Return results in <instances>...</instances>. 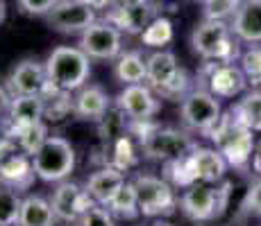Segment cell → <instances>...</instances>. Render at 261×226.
Listing matches in <instances>:
<instances>
[{
	"label": "cell",
	"instance_id": "7402d4cb",
	"mask_svg": "<svg viewBox=\"0 0 261 226\" xmlns=\"http://www.w3.org/2000/svg\"><path fill=\"white\" fill-rule=\"evenodd\" d=\"M129 129V118L125 115V111L118 107H109V111L102 115V120L98 122V134H100V143L105 149H112L116 145V140H120L123 136H127Z\"/></svg>",
	"mask_w": 261,
	"mask_h": 226
},
{
	"label": "cell",
	"instance_id": "f1b7e54d",
	"mask_svg": "<svg viewBox=\"0 0 261 226\" xmlns=\"http://www.w3.org/2000/svg\"><path fill=\"white\" fill-rule=\"evenodd\" d=\"M9 138H12L14 143H16L18 147L28 154V156H34V154L39 152V147L46 143L48 129H46V124L43 122H39V124H34V127H28V129H23V132L9 136Z\"/></svg>",
	"mask_w": 261,
	"mask_h": 226
},
{
	"label": "cell",
	"instance_id": "ee69618b",
	"mask_svg": "<svg viewBox=\"0 0 261 226\" xmlns=\"http://www.w3.org/2000/svg\"><path fill=\"white\" fill-rule=\"evenodd\" d=\"M0 18H3V12H0Z\"/></svg>",
	"mask_w": 261,
	"mask_h": 226
},
{
	"label": "cell",
	"instance_id": "60d3db41",
	"mask_svg": "<svg viewBox=\"0 0 261 226\" xmlns=\"http://www.w3.org/2000/svg\"><path fill=\"white\" fill-rule=\"evenodd\" d=\"M80 3L89 5V7H93V9H105V7H109V5H114V0H80Z\"/></svg>",
	"mask_w": 261,
	"mask_h": 226
},
{
	"label": "cell",
	"instance_id": "5bb4252c",
	"mask_svg": "<svg viewBox=\"0 0 261 226\" xmlns=\"http://www.w3.org/2000/svg\"><path fill=\"white\" fill-rule=\"evenodd\" d=\"M50 204H53V210H55V215H57V219H62V222H75V219L82 217L95 202L91 199V195L87 192V188H80L77 183L64 181V183L57 185Z\"/></svg>",
	"mask_w": 261,
	"mask_h": 226
},
{
	"label": "cell",
	"instance_id": "4dcf8cb0",
	"mask_svg": "<svg viewBox=\"0 0 261 226\" xmlns=\"http://www.w3.org/2000/svg\"><path fill=\"white\" fill-rule=\"evenodd\" d=\"M141 39L145 45H152V48H162L173 39V25L168 18H154L148 23V27L141 32Z\"/></svg>",
	"mask_w": 261,
	"mask_h": 226
},
{
	"label": "cell",
	"instance_id": "f546056e",
	"mask_svg": "<svg viewBox=\"0 0 261 226\" xmlns=\"http://www.w3.org/2000/svg\"><path fill=\"white\" fill-rule=\"evenodd\" d=\"M18 213H21V199L16 195V188L0 183V224L14 226L18 222Z\"/></svg>",
	"mask_w": 261,
	"mask_h": 226
},
{
	"label": "cell",
	"instance_id": "ba28073f",
	"mask_svg": "<svg viewBox=\"0 0 261 226\" xmlns=\"http://www.w3.org/2000/svg\"><path fill=\"white\" fill-rule=\"evenodd\" d=\"M220 104L214 93L207 88L191 90L187 98L182 100V124L191 132L209 134L214 124L220 120Z\"/></svg>",
	"mask_w": 261,
	"mask_h": 226
},
{
	"label": "cell",
	"instance_id": "7c38bea8",
	"mask_svg": "<svg viewBox=\"0 0 261 226\" xmlns=\"http://www.w3.org/2000/svg\"><path fill=\"white\" fill-rule=\"evenodd\" d=\"M202 75L207 82V90L214 93L216 98H237L248 86L245 73L241 70V66H234V63L207 61Z\"/></svg>",
	"mask_w": 261,
	"mask_h": 226
},
{
	"label": "cell",
	"instance_id": "30bf717a",
	"mask_svg": "<svg viewBox=\"0 0 261 226\" xmlns=\"http://www.w3.org/2000/svg\"><path fill=\"white\" fill-rule=\"evenodd\" d=\"M80 48L91 59H116L120 57V48H123L120 29L109 21H95L91 27L82 32Z\"/></svg>",
	"mask_w": 261,
	"mask_h": 226
},
{
	"label": "cell",
	"instance_id": "7bdbcfd3",
	"mask_svg": "<svg viewBox=\"0 0 261 226\" xmlns=\"http://www.w3.org/2000/svg\"><path fill=\"white\" fill-rule=\"evenodd\" d=\"M152 226H173V224H168V222H164V219H159V222H154Z\"/></svg>",
	"mask_w": 261,
	"mask_h": 226
},
{
	"label": "cell",
	"instance_id": "83f0119b",
	"mask_svg": "<svg viewBox=\"0 0 261 226\" xmlns=\"http://www.w3.org/2000/svg\"><path fill=\"white\" fill-rule=\"evenodd\" d=\"M234 115L252 132H261V90H252L232 109Z\"/></svg>",
	"mask_w": 261,
	"mask_h": 226
},
{
	"label": "cell",
	"instance_id": "8992f818",
	"mask_svg": "<svg viewBox=\"0 0 261 226\" xmlns=\"http://www.w3.org/2000/svg\"><path fill=\"white\" fill-rule=\"evenodd\" d=\"M143 154L150 160H162V163H173L184 156H189L198 145L193 143V138L182 132V129L173 127H154L152 134L145 140H141Z\"/></svg>",
	"mask_w": 261,
	"mask_h": 226
},
{
	"label": "cell",
	"instance_id": "ab89813d",
	"mask_svg": "<svg viewBox=\"0 0 261 226\" xmlns=\"http://www.w3.org/2000/svg\"><path fill=\"white\" fill-rule=\"evenodd\" d=\"M12 100H14V98L7 93V88L0 86V115H7L9 107H12Z\"/></svg>",
	"mask_w": 261,
	"mask_h": 226
},
{
	"label": "cell",
	"instance_id": "74e56055",
	"mask_svg": "<svg viewBox=\"0 0 261 226\" xmlns=\"http://www.w3.org/2000/svg\"><path fill=\"white\" fill-rule=\"evenodd\" d=\"M243 210L261 215V179L250 185L248 195H245V199H243Z\"/></svg>",
	"mask_w": 261,
	"mask_h": 226
},
{
	"label": "cell",
	"instance_id": "e575fe53",
	"mask_svg": "<svg viewBox=\"0 0 261 226\" xmlns=\"http://www.w3.org/2000/svg\"><path fill=\"white\" fill-rule=\"evenodd\" d=\"M241 70L248 77V84H254V86L261 84V48L259 45H252L250 50H245L241 54Z\"/></svg>",
	"mask_w": 261,
	"mask_h": 226
},
{
	"label": "cell",
	"instance_id": "44dd1931",
	"mask_svg": "<svg viewBox=\"0 0 261 226\" xmlns=\"http://www.w3.org/2000/svg\"><path fill=\"white\" fill-rule=\"evenodd\" d=\"M53 204L43 197H25L21 202V213H18L16 226H55Z\"/></svg>",
	"mask_w": 261,
	"mask_h": 226
},
{
	"label": "cell",
	"instance_id": "d590c367",
	"mask_svg": "<svg viewBox=\"0 0 261 226\" xmlns=\"http://www.w3.org/2000/svg\"><path fill=\"white\" fill-rule=\"evenodd\" d=\"M80 226H114V215L102 204H93L87 213L80 217Z\"/></svg>",
	"mask_w": 261,
	"mask_h": 226
},
{
	"label": "cell",
	"instance_id": "3957f363",
	"mask_svg": "<svg viewBox=\"0 0 261 226\" xmlns=\"http://www.w3.org/2000/svg\"><path fill=\"white\" fill-rule=\"evenodd\" d=\"M232 25L225 21H209L204 23L191 37L193 52L200 54L204 61H220V63H234L239 57V48L232 39Z\"/></svg>",
	"mask_w": 261,
	"mask_h": 226
},
{
	"label": "cell",
	"instance_id": "6da1fadb",
	"mask_svg": "<svg viewBox=\"0 0 261 226\" xmlns=\"http://www.w3.org/2000/svg\"><path fill=\"white\" fill-rule=\"evenodd\" d=\"M254 132L248 129L243 122L234 115V111L220 115V120L214 124V129L207 136L216 143L218 152L225 156L227 165L237 170H248L252 160L254 149Z\"/></svg>",
	"mask_w": 261,
	"mask_h": 226
},
{
	"label": "cell",
	"instance_id": "5b68a950",
	"mask_svg": "<svg viewBox=\"0 0 261 226\" xmlns=\"http://www.w3.org/2000/svg\"><path fill=\"white\" fill-rule=\"evenodd\" d=\"M229 199V183L223 188H212V185H189L187 192L179 199V208L191 222H209L225 213V206Z\"/></svg>",
	"mask_w": 261,
	"mask_h": 226
},
{
	"label": "cell",
	"instance_id": "f35d334b",
	"mask_svg": "<svg viewBox=\"0 0 261 226\" xmlns=\"http://www.w3.org/2000/svg\"><path fill=\"white\" fill-rule=\"evenodd\" d=\"M250 168H252V172H254V174H259V177H261V140H257V143H254Z\"/></svg>",
	"mask_w": 261,
	"mask_h": 226
},
{
	"label": "cell",
	"instance_id": "d4e9b609",
	"mask_svg": "<svg viewBox=\"0 0 261 226\" xmlns=\"http://www.w3.org/2000/svg\"><path fill=\"white\" fill-rule=\"evenodd\" d=\"M114 75L125 86L141 84L148 79V61H143L141 52H125L118 57L116 66H114Z\"/></svg>",
	"mask_w": 261,
	"mask_h": 226
},
{
	"label": "cell",
	"instance_id": "f6af8a7d",
	"mask_svg": "<svg viewBox=\"0 0 261 226\" xmlns=\"http://www.w3.org/2000/svg\"><path fill=\"white\" fill-rule=\"evenodd\" d=\"M0 226H5V224H0Z\"/></svg>",
	"mask_w": 261,
	"mask_h": 226
},
{
	"label": "cell",
	"instance_id": "ac0fdd59",
	"mask_svg": "<svg viewBox=\"0 0 261 226\" xmlns=\"http://www.w3.org/2000/svg\"><path fill=\"white\" fill-rule=\"evenodd\" d=\"M109 98L100 86H93V84H84L82 88L77 90V95L73 98V113L77 115L80 120H91V122H100L102 115L109 111Z\"/></svg>",
	"mask_w": 261,
	"mask_h": 226
},
{
	"label": "cell",
	"instance_id": "484cf974",
	"mask_svg": "<svg viewBox=\"0 0 261 226\" xmlns=\"http://www.w3.org/2000/svg\"><path fill=\"white\" fill-rule=\"evenodd\" d=\"M41 100H43V118L53 120H64L68 113L73 111V100H71V93L68 90H62L57 88L55 84L48 82L46 90L41 93Z\"/></svg>",
	"mask_w": 261,
	"mask_h": 226
},
{
	"label": "cell",
	"instance_id": "ffe728a7",
	"mask_svg": "<svg viewBox=\"0 0 261 226\" xmlns=\"http://www.w3.org/2000/svg\"><path fill=\"white\" fill-rule=\"evenodd\" d=\"M125 183L123 177V170L114 168V165H105L102 170H98L95 174H91L87 181V192L91 195V199L95 204H102L107 206L112 202V197L118 192V188Z\"/></svg>",
	"mask_w": 261,
	"mask_h": 226
},
{
	"label": "cell",
	"instance_id": "d6a6232c",
	"mask_svg": "<svg viewBox=\"0 0 261 226\" xmlns=\"http://www.w3.org/2000/svg\"><path fill=\"white\" fill-rule=\"evenodd\" d=\"M109 152H112V165L123 170V172L137 163V154H134V145L129 140V136H123L120 140H116V145Z\"/></svg>",
	"mask_w": 261,
	"mask_h": 226
},
{
	"label": "cell",
	"instance_id": "8d00e7d4",
	"mask_svg": "<svg viewBox=\"0 0 261 226\" xmlns=\"http://www.w3.org/2000/svg\"><path fill=\"white\" fill-rule=\"evenodd\" d=\"M62 0H18V7L23 14H30V16H46Z\"/></svg>",
	"mask_w": 261,
	"mask_h": 226
},
{
	"label": "cell",
	"instance_id": "1f68e13d",
	"mask_svg": "<svg viewBox=\"0 0 261 226\" xmlns=\"http://www.w3.org/2000/svg\"><path fill=\"white\" fill-rule=\"evenodd\" d=\"M189 86H191L189 73H187L184 68H179V70H177V75H175V77L170 79L168 84H164L162 88H157L154 93L162 95L164 100H175V102H177V100H184V98H187V95L191 93Z\"/></svg>",
	"mask_w": 261,
	"mask_h": 226
},
{
	"label": "cell",
	"instance_id": "cb8c5ba5",
	"mask_svg": "<svg viewBox=\"0 0 261 226\" xmlns=\"http://www.w3.org/2000/svg\"><path fill=\"white\" fill-rule=\"evenodd\" d=\"M107 21L129 34L143 32L150 23V7L148 5H141V7H116V5H114Z\"/></svg>",
	"mask_w": 261,
	"mask_h": 226
},
{
	"label": "cell",
	"instance_id": "4316f807",
	"mask_svg": "<svg viewBox=\"0 0 261 226\" xmlns=\"http://www.w3.org/2000/svg\"><path fill=\"white\" fill-rule=\"evenodd\" d=\"M107 208L112 210V215H116L120 219H134L141 210H139V199H137V188H134V181L127 183L125 181L118 188V192L112 197V202L107 204Z\"/></svg>",
	"mask_w": 261,
	"mask_h": 226
},
{
	"label": "cell",
	"instance_id": "4fadbf2b",
	"mask_svg": "<svg viewBox=\"0 0 261 226\" xmlns=\"http://www.w3.org/2000/svg\"><path fill=\"white\" fill-rule=\"evenodd\" d=\"M184 168H187L193 183H198V181H202V183H218V181H223L225 172H227V160H225V156L218 149L195 147L184 158Z\"/></svg>",
	"mask_w": 261,
	"mask_h": 226
},
{
	"label": "cell",
	"instance_id": "52a82bcc",
	"mask_svg": "<svg viewBox=\"0 0 261 226\" xmlns=\"http://www.w3.org/2000/svg\"><path fill=\"white\" fill-rule=\"evenodd\" d=\"M134 188H137L139 210L145 217H157V215H170L177 206L175 190L168 181L159 177H150V174H139L134 179Z\"/></svg>",
	"mask_w": 261,
	"mask_h": 226
},
{
	"label": "cell",
	"instance_id": "e0dca14e",
	"mask_svg": "<svg viewBox=\"0 0 261 226\" xmlns=\"http://www.w3.org/2000/svg\"><path fill=\"white\" fill-rule=\"evenodd\" d=\"M48 70L37 59H23L9 75L12 95H41L48 86Z\"/></svg>",
	"mask_w": 261,
	"mask_h": 226
},
{
	"label": "cell",
	"instance_id": "9c48e42d",
	"mask_svg": "<svg viewBox=\"0 0 261 226\" xmlns=\"http://www.w3.org/2000/svg\"><path fill=\"white\" fill-rule=\"evenodd\" d=\"M34 177V168L28 154L9 136H0V181L12 188H28Z\"/></svg>",
	"mask_w": 261,
	"mask_h": 226
},
{
	"label": "cell",
	"instance_id": "603a6c76",
	"mask_svg": "<svg viewBox=\"0 0 261 226\" xmlns=\"http://www.w3.org/2000/svg\"><path fill=\"white\" fill-rule=\"evenodd\" d=\"M179 70V63H177V57L168 50H159V52L150 54L148 57V82H150V88L157 90L162 88L164 84H168L170 79L177 75Z\"/></svg>",
	"mask_w": 261,
	"mask_h": 226
},
{
	"label": "cell",
	"instance_id": "836d02e7",
	"mask_svg": "<svg viewBox=\"0 0 261 226\" xmlns=\"http://www.w3.org/2000/svg\"><path fill=\"white\" fill-rule=\"evenodd\" d=\"M204 3V18L209 21H225L239 12L243 0H202Z\"/></svg>",
	"mask_w": 261,
	"mask_h": 226
},
{
	"label": "cell",
	"instance_id": "8fae6325",
	"mask_svg": "<svg viewBox=\"0 0 261 226\" xmlns=\"http://www.w3.org/2000/svg\"><path fill=\"white\" fill-rule=\"evenodd\" d=\"M46 21L53 29L62 34H82L98 21L95 9L80 0H62L50 14H46Z\"/></svg>",
	"mask_w": 261,
	"mask_h": 226
},
{
	"label": "cell",
	"instance_id": "d6986e66",
	"mask_svg": "<svg viewBox=\"0 0 261 226\" xmlns=\"http://www.w3.org/2000/svg\"><path fill=\"white\" fill-rule=\"evenodd\" d=\"M234 37L245 43H261V0H243L232 21Z\"/></svg>",
	"mask_w": 261,
	"mask_h": 226
},
{
	"label": "cell",
	"instance_id": "277c9868",
	"mask_svg": "<svg viewBox=\"0 0 261 226\" xmlns=\"http://www.w3.org/2000/svg\"><path fill=\"white\" fill-rule=\"evenodd\" d=\"M32 168L41 181L55 183L64 181L75 170V149L66 138L48 136L46 143L39 147V152L32 156Z\"/></svg>",
	"mask_w": 261,
	"mask_h": 226
},
{
	"label": "cell",
	"instance_id": "b9f144b4",
	"mask_svg": "<svg viewBox=\"0 0 261 226\" xmlns=\"http://www.w3.org/2000/svg\"><path fill=\"white\" fill-rule=\"evenodd\" d=\"M116 7H141V5H148V0H114Z\"/></svg>",
	"mask_w": 261,
	"mask_h": 226
},
{
	"label": "cell",
	"instance_id": "2e32d148",
	"mask_svg": "<svg viewBox=\"0 0 261 226\" xmlns=\"http://www.w3.org/2000/svg\"><path fill=\"white\" fill-rule=\"evenodd\" d=\"M118 107L125 111L129 122H150L159 111V100L154 98L152 88L143 84H129L120 90Z\"/></svg>",
	"mask_w": 261,
	"mask_h": 226
},
{
	"label": "cell",
	"instance_id": "7a4b0ae2",
	"mask_svg": "<svg viewBox=\"0 0 261 226\" xmlns=\"http://www.w3.org/2000/svg\"><path fill=\"white\" fill-rule=\"evenodd\" d=\"M89 54L82 48H71V45H59L50 52L46 70L50 84H55L62 90H80L87 84L89 75H91V63H89Z\"/></svg>",
	"mask_w": 261,
	"mask_h": 226
},
{
	"label": "cell",
	"instance_id": "9a60e30c",
	"mask_svg": "<svg viewBox=\"0 0 261 226\" xmlns=\"http://www.w3.org/2000/svg\"><path fill=\"white\" fill-rule=\"evenodd\" d=\"M43 122V100L41 95H14L12 107L3 122V134L14 136L28 127Z\"/></svg>",
	"mask_w": 261,
	"mask_h": 226
}]
</instances>
